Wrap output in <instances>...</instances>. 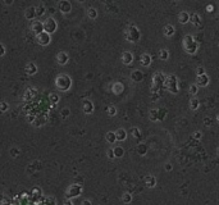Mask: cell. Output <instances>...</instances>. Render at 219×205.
<instances>
[{"instance_id":"cell-1","label":"cell","mask_w":219,"mask_h":205,"mask_svg":"<svg viewBox=\"0 0 219 205\" xmlns=\"http://www.w3.org/2000/svg\"><path fill=\"white\" fill-rule=\"evenodd\" d=\"M183 46H185V50L190 54H195L199 49L197 41H195V38L192 36H190V35L185 36V38H183Z\"/></svg>"},{"instance_id":"cell-2","label":"cell","mask_w":219,"mask_h":205,"mask_svg":"<svg viewBox=\"0 0 219 205\" xmlns=\"http://www.w3.org/2000/svg\"><path fill=\"white\" fill-rule=\"evenodd\" d=\"M163 87H164V89H167V90H169V91H170V92H173V94L178 92V83H177V78H176V76L169 75L168 77H165V81H164Z\"/></svg>"},{"instance_id":"cell-3","label":"cell","mask_w":219,"mask_h":205,"mask_svg":"<svg viewBox=\"0 0 219 205\" xmlns=\"http://www.w3.org/2000/svg\"><path fill=\"white\" fill-rule=\"evenodd\" d=\"M70 83H72V81H70V78L68 76H59L56 78V86L58 89H60L62 91H67L69 87H70Z\"/></svg>"},{"instance_id":"cell-4","label":"cell","mask_w":219,"mask_h":205,"mask_svg":"<svg viewBox=\"0 0 219 205\" xmlns=\"http://www.w3.org/2000/svg\"><path fill=\"white\" fill-rule=\"evenodd\" d=\"M126 38H127L130 43H135L140 38V31L137 30V27L135 26H130L127 31H126Z\"/></svg>"},{"instance_id":"cell-5","label":"cell","mask_w":219,"mask_h":205,"mask_svg":"<svg viewBox=\"0 0 219 205\" xmlns=\"http://www.w3.org/2000/svg\"><path fill=\"white\" fill-rule=\"evenodd\" d=\"M165 77L167 76H164L163 72H156L155 75H154V77H153V87H155V89L159 90L164 85Z\"/></svg>"},{"instance_id":"cell-6","label":"cell","mask_w":219,"mask_h":205,"mask_svg":"<svg viewBox=\"0 0 219 205\" xmlns=\"http://www.w3.org/2000/svg\"><path fill=\"white\" fill-rule=\"evenodd\" d=\"M82 192V187L80 185H72L67 191V199H72V197H77L80 196Z\"/></svg>"},{"instance_id":"cell-7","label":"cell","mask_w":219,"mask_h":205,"mask_svg":"<svg viewBox=\"0 0 219 205\" xmlns=\"http://www.w3.org/2000/svg\"><path fill=\"white\" fill-rule=\"evenodd\" d=\"M55 30H56V22L54 21L53 18H47L46 21L44 22V31L50 35L51 32H54Z\"/></svg>"},{"instance_id":"cell-8","label":"cell","mask_w":219,"mask_h":205,"mask_svg":"<svg viewBox=\"0 0 219 205\" xmlns=\"http://www.w3.org/2000/svg\"><path fill=\"white\" fill-rule=\"evenodd\" d=\"M37 41L40 43L41 45H47V44H50V41H51V37H50V35L49 33H46V32H43V33H40V35H37Z\"/></svg>"},{"instance_id":"cell-9","label":"cell","mask_w":219,"mask_h":205,"mask_svg":"<svg viewBox=\"0 0 219 205\" xmlns=\"http://www.w3.org/2000/svg\"><path fill=\"white\" fill-rule=\"evenodd\" d=\"M209 83V77L206 75H202V76H197V79H196V86H200V87H205L208 86Z\"/></svg>"},{"instance_id":"cell-10","label":"cell","mask_w":219,"mask_h":205,"mask_svg":"<svg viewBox=\"0 0 219 205\" xmlns=\"http://www.w3.org/2000/svg\"><path fill=\"white\" fill-rule=\"evenodd\" d=\"M31 28H32V32H35L36 35H40L44 32V23H41V22H33Z\"/></svg>"},{"instance_id":"cell-11","label":"cell","mask_w":219,"mask_h":205,"mask_svg":"<svg viewBox=\"0 0 219 205\" xmlns=\"http://www.w3.org/2000/svg\"><path fill=\"white\" fill-rule=\"evenodd\" d=\"M131 78H132V81H135V82H140V81H142L144 75L141 70H133L131 75Z\"/></svg>"},{"instance_id":"cell-12","label":"cell","mask_w":219,"mask_h":205,"mask_svg":"<svg viewBox=\"0 0 219 205\" xmlns=\"http://www.w3.org/2000/svg\"><path fill=\"white\" fill-rule=\"evenodd\" d=\"M140 62H141V66L142 67H149L151 64V56L149 55V54H142Z\"/></svg>"},{"instance_id":"cell-13","label":"cell","mask_w":219,"mask_h":205,"mask_svg":"<svg viewBox=\"0 0 219 205\" xmlns=\"http://www.w3.org/2000/svg\"><path fill=\"white\" fill-rule=\"evenodd\" d=\"M115 136H117V141H124L127 139V132H126V130H123V128H119V130H117V132H115Z\"/></svg>"},{"instance_id":"cell-14","label":"cell","mask_w":219,"mask_h":205,"mask_svg":"<svg viewBox=\"0 0 219 205\" xmlns=\"http://www.w3.org/2000/svg\"><path fill=\"white\" fill-rule=\"evenodd\" d=\"M132 60H133L132 53H130V51H126V53H123V55H122V62H123L124 64H131Z\"/></svg>"},{"instance_id":"cell-15","label":"cell","mask_w":219,"mask_h":205,"mask_svg":"<svg viewBox=\"0 0 219 205\" xmlns=\"http://www.w3.org/2000/svg\"><path fill=\"white\" fill-rule=\"evenodd\" d=\"M92 110H94V105H92V102L89 101V100L83 101V112H85L86 114H89V113H91Z\"/></svg>"},{"instance_id":"cell-16","label":"cell","mask_w":219,"mask_h":205,"mask_svg":"<svg viewBox=\"0 0 219 205\" xmlns=\"http://www.w3.org/2000/svg\"><path fill=\"white\" fill-rule=\"evenodd\" d=\"M163 32H164V35H165V36L170 37V36H173V33H174V27H173L172 24H168V26H165V27H164Z\"/></svg>"},{"instance_id":"cell-17","label":"cell","mask_w":219,"mask_h":205,"mask_svg":"<svg viewBox=\"0 0 219 205\" xmlns=\"http://www.w3.org/2000/svg\"><path fill=\"white\" fill-rule=\"evenodd\" d=\"M70 8H72V6H70V4L68 1H62L59 4V9L60 10H62L63 13H68L69 10H70Z\"/></svg>"},{"instance_id":"cell-18","label":"cell","mask_w":219,"mask_h":205,"mask_svg":"<svg viewBox=\"0 0 219 205\" xmlns=\"http://www.w3.org/2000/svg\"><path fill=\"white\" fill-rule=\"evenodd\" d=\"M56 59H58V62H59V64H67V62H68V55H67L66 53H59Z\"/></svg>"},{"instance_id":"cell-19","label":"cell","mask_w":219,"mask_h":205,"mask_svg":"<svg viewBox=\"0 0 219 205\" xmlns=\"http://www.w3.org/2000/svg\"><path fill=\"white\" fill-rule=\"evenodd\" d=\"M178 19H179V22L181 23H187L188 22V19H190V15H188V13H186V12H181L179 13V15H178Z\"/></svg>"},{"instance_id":"cell-20","label":"cell","mask_w":219,"mask_h":205,"mask_svg":"<svg viewBox=\"0 0 219 205\" xmlns=\"http://www.w3.org/2000/svg\"><path fill=\"white\" fill-rule=\"evenodd\" d=\"M145 182H146V186L147 187H154L156 183V181H155V177L154 176H147L146 178H145Z\"/></svg>"},{"instance_id":"cell-21","label":"cell","mask_w":219,"mask_h":205,"mask_svg":"<svg viewBox=\"0 0 219 205\" xmlns=\"http://www.w3.org/2000/svg\"><path fill=\"white\" fill-rule=\"evenodd\" d=\"M149 117H150V119L153 122L158 121V119H159V110H158V109H151L150 113H149Z\"/></svg>"},{"instance_id":"cell-22","label":"cell","mask_w":219,"mask_h":205,"mask_svg":"<svg viewBox=\"0 0 219 205\" xmlns=\"http://www.w3.org/2000/svg\"><path fill=\"white\" fill-rule=\"evenodd\" d=\"M190 21H191V23L194 26H199L200 24V17H199V14H196V13H194V14L190 15Z\"/></svg>"},{"instance_id":"cell-23","label":"cell","mask_w":219,"mask_h":205,"mask_svg":"<svg viewBox=\"0 0 219 205\" xmlns=\"http://www.w3.org/2000/svg\"><path fill=\"white\" fill-rule=\"evenodd\" d=\"M122 91H123V85L121 82H117L113 85V92L114 94H121Z\"/></svg>"},{"instance_id":"cell-24","label":"cell","mask_w":219,"mask_h":205,"mask_svg":"<svg viewBox=\"0 0 219 205\" xmlns=\"http://www.w3.org/2000/svg\"><path fill=\"white\" fill-rule=\"evenodd\" d=\"M36 66H35L33 63H30V64H27V67H26V72L28 73V75H35L36 73Z\"/></svg>"},{"instance_id":"cell-25","label":"cell","mask_w":219,"mask_h":205,"mask_svg":"<svg viewBox=\"0 0 219 205\" xmlns=\"http://www.w3.org/2000/svg\"><path fill=\"white\" fill-rule=\"evenodd\" d=\"M114 155H115V158H122L123 156V154H124V150L122 149L121 146H117V147H114Z\"/></svg>"},{"instance_id":"cell-26","label":"cell","mask_w":219,"mask_h":205,"mask_svg":"<svg viewBox=\"0 0 219 205\" xmlns=\"http://www.w3.org/2000/svg\"><path fill=\"white\" fill-rule=\"evenodd\" d=\"M107 141L110 144H114L117 141V136H115V132H108L107 133Z\"/></svg>"},{"instance_id":"cell-27","label":"cell","mask_w":219,"mask_h":205,"mask_svg":"<svg viewBox=\"0 0 219 205\" xmlns=\"http://www.w3.org/2000/svg\"><path fill=\"white\" fill-rule=\"evenodd\" d=\"M36 8H30V9H27V12H26V18L27 19H32L36 15Z\"/></svg>"},{"instance_id":"cell-28","label":"cell","mask_w":219,"mask_h":205,"mask_svg":"<svg viewBox=\"0 0 219 205\" xmlns=\"http://www.w3.org/2000/svg\"><path fill=\"white\" fill-rule=\"evenodd\" d=\"M168 56H169V53H168V50H165V49H162L159 51V58L162 60H167L168 59Z\"/></svg>"},{"instance_id":"cell-29","label":"cell","mask_w":219,"mask_h":205,"mask_svg":"<svg viewBox=\"0 0 219 205\" xmlns=\"http://www.w3.org/2000/svg\"><path fill=\"white\" fill-rule=\"evenodd\" d=\"M122 201H123L124 204H130L131 201H132V196H131V194H128V192L123 194V196H122Z\"/></svg>"},{"instance_id":"cell-30","label":"cell","mask_w":219,"mask_h":205,"mask_svg":"<svg viewBox=\"0 0 219 205\" xmlns=\"http://www.w3.org/2000/svg\"><path fill=\"white\" fill-rule=\"evenodd\" d=\"M190 107H191L192 110H196V109L199 108V99L194 98L191 101H190Z\"/></svg>"},{"instance_id":"cell-31","label":"cell","mask_w":219,"mask_h":205,"mask_svg":"<svg viewBox=\"0 0 219 205\" xmlns=\"http://www.w3.org/2000/svg\"><path fill=\"white\" fill-rule=\"evenodd\" d=\"M87 14H89V17L92 18V19H95L96 17H98V12H96V9H94V8H90L87 10Z\"/></svg>"},{"instance_id":"cell-32","label":"cell","mask_w":219,"mask_h":205,"mask_svg":"<svg viewBox=\"0 0 219 205\" xmlns=\"http://www.w3.org/2000/svg\"><path fill=\"white\" fill-rule=\"evenodd\" d=\"M147 151V149H146V146H145V144H140V145L137 146V153L138 154H141V155H144L145 153Z\"/></svg>"},{"instance_id":"cell-33","label":"cell","mask_w":219,"mask_h":205,"mask_svg":"<svg viewBox=\"0 0 219 205\" xmlns=\"http://www.w3.org/2000/svg\"><path fill=\"white\" fill-rule=\"evenodd\" d=\"M131 133H132V136L135 137V139H137V137H140V130H137V128H132L131 130Z\"/></svg>"},{"instance_id":"cell-34","label":"cell","mask_w":219,"mask_h":205,"mask_svg":"<svg viewBox=\"0 0 219 205\" xmlns=\"http://www.w3.org/2000/svg\"><path fill=\"white\" fill-rule=\"evenodd\" d=\"M115 113H117V109H115L114 107H109V108H108V114L110 115V117L115 115Z\"/></svg>"},{"instance_id":"cell-35","label":"cell","mask_w":219,"mask_h":205,"mask_svg":"<svg viewBox=\"0 0 219 205\" xmlns=\"http://www.w3.org/2000/svg\"><path fill=\"white\" fill-rule=\"evenodd\" d=\"M44 10H45L44 6H37V8H36V15H37V17H38V15H43Z\"/></svg>"},{"instance_id":"cell-36","label":"cell","mask_w":219,"mask_h":205,"mask_svg":"<svg viewBox=\"0 0 219 205\" xmlns=\"http://www.w3.org/2000/svg\"><path fill=\"white\" fill-rule=\"evenodd\" d=\"M108 158H109V159H114V158H115L114 150H113V149H109V150H108Z\"/></svg>"},{"instance_id":"cell-37","label":"cell","mask_w":219,"mask_h":205,"mask_svg":"<svg viewBox=\"0 0 219 205\" xmlns=\"http://www.w3.org/2000/svg\"><path fill=\"white\" fill-rule=\"evenodd\" d=\"M196 72H197V76H202V75H205V69L202 68V67H199V68L196 69Z\"/></svg>"},{"instance_id":"cell-38","label":"cell","mask_w":219,"mask_h":205,"mask_svg":"<svg viewBox=\"0 0 219 205\" xmlns=\"http://www.w3.org/2000/svg\"><path fill=\"white\" fill-rule=\"evenodd\" d=\"M192 137H194L195 140H200L201 139V132L200 131H196V132H194V136Z\"/></svg>"},{"instance_id":"cell-39","label":"cell","mask_w":219,"mask_h":205,"mask_svg":"<svg viewBox=\"0 0 219 205\" xmlns=\"http://www.w3.org/2000/svg\"><path fill=\"white\" fill-rule=\"evenodd\" d=\"M190 92H191V94H196V92H197V86L196 85H192L191 87H190Z\"/></svg>"},{"instance_id":"cell-40","label":"cell","mask_w":219,"mask_h":205,"mask_svg":"<svg viewBox=\"0 0 219 205\" xmlns=\"http://www.w3.org/2000/svg\"><path fill=\"white\" fill-rule=\"evenodd\" d=\"M165 117V110H159V119H163V118Z\"/></svg>"},{"instance_id":"cell-41","label":"cell","mask_w":219,"mask_h":205,"mask_svg":"<svg viewBox=\"0 0 219 205\" xmlns=\"http://www.w3.org/2000/svg\"><path fill=\"white\" fill-rule=\"evenodd\" d=\"M204 123H205V126H210L211 119H210V118H205V119H204Z\"/></svg>"},{"instance_id":"cell-42","label":"cell","mask_w":219,"mask_h":205,"mask_svg":"<svg viewBox=\"0 0 219 205\" xmlns=\"http://www.w3.org/2000/svg\"><path fill=\"white\" fill-rule=\"evenodd\" d=\"M6 108H8V107H6V102H1V105H0V109H1V110H5Z\"/></svg>"},{"instance_id":"cell-43","label":"cell","mask_w":219,"mask_h":205,"mask_svg":"<svg viewBox=\"0 0 219 205\" xmlns=\"http://www.w3.org/2000/svg\"><path fill=\"white\" fill-rule=\"evenodd\" d=\"M4 55V47H3V45L0 44V56Z\"/></svg>"},{"instance_id":"cell-44","label":"cell","mask_w":219,"mask_h":205,"mask_svg":"<svg viewBox=\"0 0 219 205\" xmlns=\"http://www.w3.org/2000/svg\"><path fill=\"white\" fill-rule=\"evenodd\" d=\"M81 205H92V204H91V201L85 200V201H82V204H81Z\"/></svg>"},{"instance_id":"cell-45","label":"cell","mask_w":219,"mask_h":205,"mask_svg":"<svg viewBox=\"0 0 219 205\" xmlns=\"http://www.w3.org/2000/svg\"><path fill=\"white\" fill-rule=\"evenodd\" d=\"M51 99H53V101H54V102H56V101H58V96H56V95H51Z\"/></svg>"},{"instance_id":"cell-46","label":"cell","mask_w":219,"mask_h":205,"mask_svg":"<svg viewBox=\"0 0 219 205\" xmlns=\"http://www.w3.org/2000/svg\"><path fill=\"white\" fill-rule=\"evenodd\" d=\"M172 169V164H165V171H170Z\"/></svg>"},{"instance_id":"cell-47","label":"cell","mask_w":219,"mask_h":205,"mask_svg":"<svg viewBox=\"0 0 219 205\" xmlns=\"http://www.w3.org/2000/svg\"><path fill=\"white\" fill-rule=\"evenodd\" d=\"M12 154H13V155H12V156H17V155H15V154H18V150L13 149V150H12Z\"/></svg>"},{"instance_id":"cell-48","label":"cell","mask_w":219,"mask_h":205,"mask_svg":"<svg viewBox=\"0 0 219 205\" xmlns=\"http://www.w3.org/2000/svg\"><path fill=\"white\" fill-rule=\"evenodd\" d=\"M67 115H68V109H66V110H63V117L66 118Z\"/></svg>"},{"instance_id":"cell-49","label":"cell","mask_w":219,"mask_h":205,"mask_svg":"<svg viewBox=\"0 0 219 205\" xmlns=\"http://www.w3.org/2000/svg\"><path fill=\"white\" fill-rule=\"evenodd\" d=\"M64 205H73V204H72V203H70V201H69V200H67V201H66V203H64Z\"/></svg>"},{"instance_id":"cell-50","label":"cell","mask_w":219,"mask_h":205,"mask_svg":"<svg viewBox=\"0 0 219 205\" xmlns=\"http://www.w3.org/2000/svg\"><path fill=\"white\" fill-rule=\"evenodd\" d=\"M27 121H28V122H30V121L32 122V121H33V117H28V118H27Z\"/></svg>"},{"instance_id":"cell-51","label":"cell","mask_w":219,"mask_h":205,"mask_svg":"<svg viewBox=\"0 0 219 205\" xmlns=\"http://www.w3.org/2000/svg\"><path fill=\"white\" fill-rule=\"evenodd\" d=\"M217 121H218V122H219V114H218V115H217Z\"/></svg>"},{"instance_id":"cell-52","label":"cell","mask_w":219,"mask_h":205,"mask_svg":"<svg viewBox=\"0 0 219 205\" xmlns=\"http://www.w3.org/2000/svg\"><path fill=\"white\" fill-rule=\"evenodd\" d=\"M217 153H218V155H219V147H218V150H217Z\"/></svg>"}]
</instances>
